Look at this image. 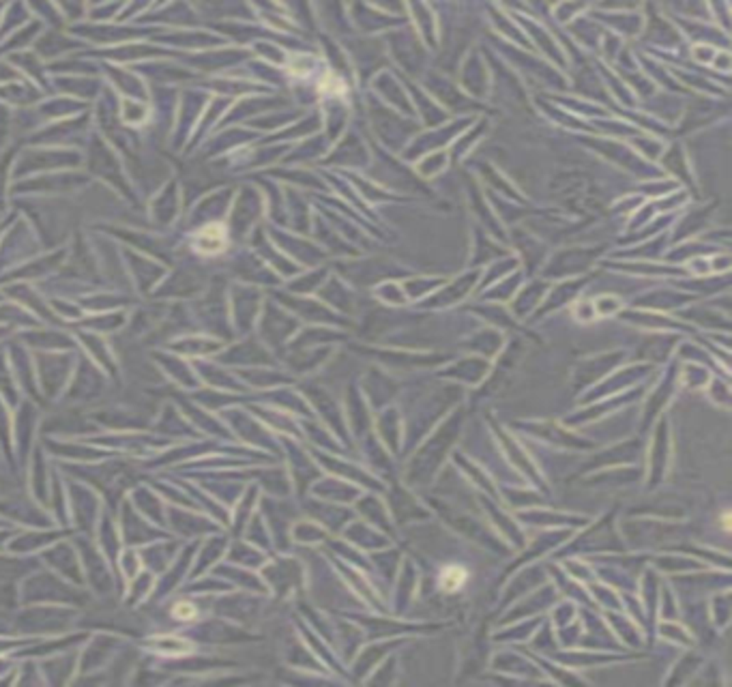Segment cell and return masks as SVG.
<instances>
[{
    "label": "cell",
    "instance_id": "obj_1",
    "mask_svg": "<svg viewBox=\"0 0 732 687\" xmlns=\"http://www.w3.org/2000/svg\"><path fill=\"white\" fill-rule=\"evenodd\" d=\"M196 247L204 254H217L226 247V230L221 225H208L198 235L196 239Z\"/></svg>",
    "mask_w": 732,
    "mask_h": 687
},
{
    "label": "cell",
    "instance_id": "obj_2",
    "mask_svg": "<svg viewBox=\"0 0 732 687\" xmlns=\"http://www.w3.org/2000/svg\"><path fill=\"white\" fill-rule=\"evenodd\" d=\"M468 580V571L460 565H447L442 571H440V576H438V582H440V589L447 591V593H455L460 591Z\"/></svg>",
    "mask_w": 732,
    "mask_h": 687
},
{
    "label": "cell",
    "instance_id": "obj_3",
    "mask_svg": "<svg viewBox=\"0 0 732 687\" xmlns=\"http://www.w3.org/2000/svg\"><path fill=\"white\" fill-rule=\"evenodd\" d=\"M172 612H174L176 619H181V621H187V619H191V617L196 614L193 606H191V604H185V602H183V604H176Z\"/></svg>",
    "mask_w": 732,
    "mask_h": 687
}]
</instances>
